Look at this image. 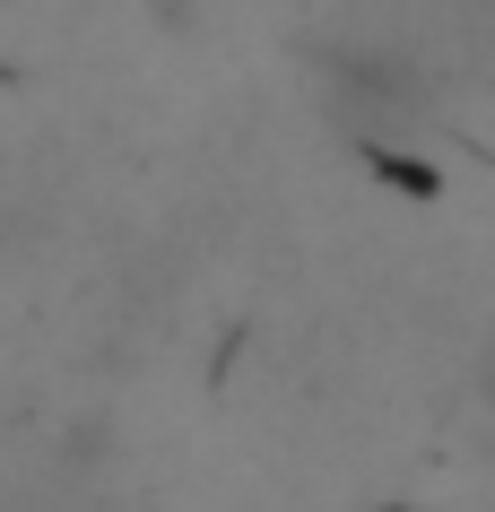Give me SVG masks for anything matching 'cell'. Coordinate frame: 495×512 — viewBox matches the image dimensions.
I'll return each instance as SVG.
<instances>
[{
	"instance_id": "1",
	"label": "cell",
	"mask_w": 495,
	"mask_h": 512,
	"mask_svg": "<svg viewBox=\"0 0 495 512\" xmlns=\"http://www.w3.org/2000/svg\"><path fill=\"white\" fill-rule=\"evenodd\" d=\"M374 512H417V504H374Z\"/></svg>"
}]
</instances>
